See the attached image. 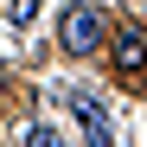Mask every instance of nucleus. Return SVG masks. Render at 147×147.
I'll list each match as a JSON object with an SVG mask.
<instances>
[{
  "label": "nucleus",
  "mask_w": 147,
  "mask_h": 147,
  "mask_svg": "<svg viewBox=\"0 0 147 147\" xmlns=\"http://www.w3.org/2000/svg\"><path fill=\"white\" fill-rule=\"evenodd\" d=\"M141 58H147V38H141V26H128V32H115V64L128 70V77L141 70Z\"/></svg>",
  "instance_id": "7ed1b4c3"
},
{
  "label": "nucleus",
  "mask_w": 147,
  "mask_h": 147,
  "mask_svg": "<svg viewBox=\"0 0 147 147\" xmlns=\"http://www.w3.org/2000/svg\"><path fill=\"white\" fill-rule=\"evenodd\" d=\"M64 102H70V115H77V128H83V147H115V121H109V109L96 102V96L70 90Z\"/></svg>",
  "instance_id": "f03ea898"
},
{
  "label": "nucleus",
  "mask_w": 147,
  "mask_h": 147,
  "mask_svg": "<svg viewBox=\"0 0 147 147\" xmlns=\"http://www.w3.org/2000/svg\"><path fill=\"white\" fill-rule=\"evenodd\" d=\"M26 147H64V134L51 128V121H32V128H26Z\"/></svg>",
  "instance_id": "20e7f679"
},
{
  "label": "nucleus",
  "mask_w": 147,
  "mask_h": 147,
  "mask_svg": "<svg viewBox=\"0 0 147 147\" xmlns=\"http://www.w3.org/2000/svg\"><path fill=\"white\" fill-rule=\"evenodd\" d=\"M58 38H64V51L70 58H90V51H102L109 45V26H102V13L96 7H64V19H58Z\"/></svg>",
  "instance_id": "f257e3e1"
},
{
  "label": "nucleus",
  "mask_w": 147,
  "mask_h": 147,
  "mask_svg": "<svg viewBox=\"0 0 147 147\" xmlns=\"http://www.w3.org/2000/svg\"><path fill=\"white\" fill-rule=\"evenodd\" d=\"M7 19H13V26H32V19H38V0H7Z\"/></svg>",
  "instance_id": "39448f33"
}]
</instances>
